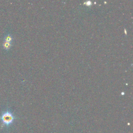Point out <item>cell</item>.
Instances as JSON below:
<instances>
[{"label":"cell","mask_w":133,"mask_h":133,"mask_svg":"<svg viewBox=\"0 0 133 133\" xmlns=\"http://www.w3.org/2000/svg\"><path fill=\"white\" fill-rule=\"evenodd\" d=\"M15 119V115L10 111L8 110L3 112L0 116V119L3 127L10 126L13 123Z\"/></svg>","instance_id":"6da1fadb"},{"label":"cell","mask_w":133,"mask_h":133,"mask_svg":"<svg viewBox=\"0 0 133 133\" xmlns=\"http://www.w3.org/2000/svg\"><path fill=\"white\" fill-rule=\"evenodd\" d=\"M3 48L6 50H8L11 47V43H8L4 41L2 44Z\"/></svg>","instance_id":"7a4b0ae2"},{"label":"cell","mask_w":133,"mask_h":133,"mask_svg":"<svg viewBox=\"0 0 133 133\" xmlns=\"http://www.w3.org/2000/svg\"><path fill=\"white\" fill-rule=\"evenodd\" d=\"M13 40V37H12L11 35L10 34H6L4 38V41L8 42V43H11Z\"/></svg>","instance_id":"3957f363"}]
</instances>
